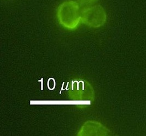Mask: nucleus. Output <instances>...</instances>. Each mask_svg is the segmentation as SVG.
<instances>
[{"mask_svg": "<svg viewBox=\"0 0 146 136\" xmlns=\"http://www.w3.org/2000/svg\"><path fill=\"white\" fill-rule=\"evenodd\" d=\"M81 20L88 26L99 27L104 25L106 21V12L101 6L95 5L82 11Z\"/></svg>", "mask_w": 146, "mask_h": 136, "instance_id": "obj_2", "label": "nucleus"}, {"mask_svg": "<svg viewBox=\"0 0 146 136\" xmlns=\"http://www.w3.org/2000/svg\"><path fill=\"white\" fill-rule=\"evenodd\" d=\"M57 16L61 25L70 30L74 29L81 20L78 2L73 0L64 1L58 8Z\"/></svg>", "mask_w": 146, "mask_h": 136, "instance_id": "obj_1", "label": "nucleus"}, {"mask_svg": "<svg viewBox=\"0 0 146 136\" xmlns=\"http://www.w3.org/2000/svg\"><path fill=\"white\" fill-rule=\"evenodd\" d=\"M97 0H78V2L82 5H87L96 2Z\"/></svg>", "mask_w": 146, "mask_h": 136, "instance_id": "obj_3", "label": "nucleus"}, {"mask_svg": "<svg viewBox=\"0 0 146 136\" xmlns=\"http://www.w3.org/2000/svg\"><path fill=\"white\" fill-rule=\"evenodd\" d=\"M48 87L50 90H53L55 87V82L54 79H53L52 82H51L50 78L49 79L48 82Z\"/></svg>", "mask_w": 146, "mask_h": 136, "instance_id": "obj_4", "label": "nucleus"}]
</instances>
